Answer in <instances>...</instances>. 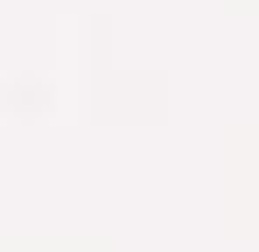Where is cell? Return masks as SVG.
Returning <instances> with one entry per match:
<instances>
[]
</instances>
